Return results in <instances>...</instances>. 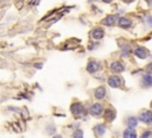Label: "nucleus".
Masks as SVG:
<instances>
[{
	"label": "nucleus",
	"instance_id": "9d476101",
	"mask_svg": "<svg viewBox=\"0 0 152 138\" xmlns=\"http://www.w3.org/2000/svg\"><path fill=\"white\" fill-rule=\"evenodd\" d=\"M124 138H137V133L132 127H128L124 131Z\"/></svg>",
	"mask_w": 152,
	"mask_h": 138
},
{
	"label": "nucleus",
	"instance_id": "f8f14e48",
	"mask_svg": "<svg viewBox=\"0 0 152 138\" xmlns=\"http://www.w3.org/2000/svg\"><path fill=\"white\" fill-rule=\"evenodd\" d=\"M141 82H142V84H144L145 87H151V86H152V75H148V74L144 75Z\"/></svg>",
	"mask_w": 152,
	"mask_h": 138
},
{
	"label": "nucleus",
	"instance_id": "7ed1b4c3",
	"mask_svg": "<svg viewBox=\"0 0 152 138\" xmlns=\"http://www.w3.org/2000/svg\"><path fill=\"white\" fill-rule=\"evenodd\" d=\"M102 111H103V107H102L101 104H94L90 107V109H89V112H90L91 115H100L102 113Z\"/></svg>",
	"mask_w": 152,
	"mask_h": 138
},
{
	"label": "nucleus",
	"instance_id": "aec40b11",
	"mask_svg": "<svg viewBox=\"0 0 152 138\" xmlns=\"http://www.w3.org/2000/svg\"><path fill=\"white\" fill-rule=\"evenodd\" d=\"M146 2H147L150 6H152V0H146Z\"/></svg>",
	"mask_w": 152,
	"mask_h": 138
},
{
	"label": "nucleus",
	"instance_id": "20e7f679",
	"mask_svg": "<svg viewBox=\"0 0 152 138\" xmlns=\"http://www.w3.org/2000/svg\"><path fill=\"white\" fill-rule=\"evenodd\" d=\"M108 84L113 88H118L121 84V79L119 76H110L108 79Z\"/></svg>",
	"mask_w": 152,
	"mask_h": 138
},
{
	"label": "nucleus",
	"instance_id": "2eb2a0df",
	"mask_svg": "<svg viewBox=\"0 0 152 138\" xmlns=\"http://www.w3.org/2000/svg\"><path fill=\"white\" fill-rule=\"evenodd\" d=\"M137 123H138V120H137L135 118H133V117H129V118L127 119V126H128V127H134V126H137Z\"/></svg>",
	"mask_w": 152,
	"mask_h": 138
},
{
	"label": "nucleus",
	"instance_id": "4468645a",
	"mask_svg": "<svg viewBox=\"0 0 152 138\" xmlns=\"http://www.w3.org/2000/svg\"><path fill=\"white\" fill-rule=\"evenodd\" d=\"M93 38L94 39H101L102 37H103V31L101 30V29H95V30H93Z\"/></svg>",
	"mask_w": 152,
	"mask_h": 138
},
{
	"label": "nucleus",
	"instance_id": "f3484780",
	"mask_svg": "<svg viewBox=\"0 0 152 138\" xmlns=\"http://www.w3.org/2000/svg\"><path fill=\"white\" fill-rule=\"evenodd\" d=\"M74 138H83V132L81 130H77L75 133H74Z\"/></svg>",
	"mask_w": 152,
	"mask_h": 138
},
{
	"label": "nucleus",
	"instance_id": "0eeeda50",
	"mask_svg": "<svg viewBox=\"0 0 152 138\" xmlns=\"http://www.w3.org/2000/svg\"><path fill=\"white\" fill-rule=\"evenodd\" d=\"M116 20H118V17L116 15H108V17H106L102 20V24L103 25H107V26H112V25L115 24Z\"/></svg>",
	"mask_w": 152,
	"mask_h": 138
},
{
	"label": "nucleus",
	"instance_id": "39448f33",
	"mask_svg": "<svg viewBox=\"0 0 152 138\" xmlns=\"http://www.w3.org/2000/svg\"><path fill=\"white\" fill-rule=\"evenodd\" d=\"M125 69V65L121 62H113L110 64V70L114 73H121Z\"/></svg>",
	"mask_w": 152,
	"mask_h": 138
},
{
	"label": "nucleus",
	"instance_id": "6e6552de",
	"mask_svg": "<svg viewBox=\"0 0 152 138\" xmlns=\"http://www.w3.org/2000/svg\"><path fill=\"white\" fill-rule=\"evenodd\" d=\"M99 69H100V64H99V62H95V61L89 62L88 65H87V70H88L89 73H95V71H97Z\"/></svg>",
	"mask_w": 152,
	"mask_h": 138
},
{
	"label": "nucleus",
	"instance_id": "ddd939ff",
	"mask_svg": "<svg viewBox=\"0 0 152 138\" xmlns=\"http://www.w3.org/2000/svg\"><path fill=\"white\" fill-rule=\"evenodd\" d=\"M131 24H132L131 20L127 19V18H120V19H119V26L122 27V29H127V27H129Z\"/></svg>",
	"mask_w": 152,
	"mask_h": 138
},
{
	"label": "nucleus",
	"instance_id": "f03ea898",
	"mask_svg": "<svg viewBox=\"0 0 152 138\" xmlns=\"http://www.w3.org/2000/svg\"><path fill=\"white\" fill-rule=\"evenodd\" d=\"M142 123L145 124H150L152 123V112L151 111H147V109H144L141 113H140V118H139Z\"/></svg>",
	"mask_w": 152,
	"mask_h": 138
},
{
	"label": "nucleus",
	"instance_id": "f257e3e1",
	"mask_svg": "<svg viewBox=\"0 0 152 138\" xmlns=\"http://www.w3.org/2000/svg\"><path fill=\"white\" fill-rule=\"evenodd\" d=\"M71 112L76 117H84L86 115V109L80 102H76V104L71 105Z\"/></svg>",
	"mask_w": 152,
	"mask_h": 138
},
{
	"label": "nucleus",
	"instance_id": "5701e85b",
	"mask_svg": "<svg viewBox=\"0 0 152 138\" xmlns=\"http://www.w3.org/2000/svg\"><path fill=\"white\" fill-rule=\"evenodd\" d=\"M55 138H62V137H61V136H56Z\"/></svg>",
	"mask_w": 152,
	"mask_h": 138
},
{
	"label": "nucleus",
	"instance_id": "a211bd4d",
	"mask_svg": "<svg viewBox=\"0 0 152 138\" xmlns=\"http://www.w3.org/2000/svg\"><path fill=\"white\" fill-rule=\"evenodd\" d=\"M151 136H152V132H150V131H146V132H144V133H142L141 138H150Z\"/></svg>",
	"mask_w": 152,
	"mask_h": 138
},
{
	"label": "nucleus",
	"instance_id": "1a4fd4ad",
	"mask_svg": "<svg viewBox=\"0 0 152 138\" xmlns=\"http://www.w3.org/2000/svg\"><path fill=\"white\" fill-rule=\"evenodd\" d=\"M94 95H95L96 99H103L104 95H106V88H104V87H99V88H96Z\"/></svg>",
	"mask_w": 152,
	"mask_h": 138
},
{
	"label": "nucleus",
	"instance_id": "dca6fc26",
	"mask_svg": "<svg viewBox=\"0 0 152 138\" xmlns=\"http://www.w3.org/2000/svg\"><path fill=\"white\" fill-rule=\"evenodd\" d=\"M104 126L103 125H97V126H95V132H96V134L97 136H102L103 133H104Z\"/></svg>",
	"mask_w": 152,
	"mask_h": 138
},
{
	"label": "nucleus",
	"instance_id": "4be33fe9",
	"mask_svg": "<svg viewBox=\"0 0 152 138\" xmlns=\"http://www.w3.org/2000/svg\"><path fill=\"white\" fill-rule=\"evenodd\" d=\"M103 1H104V2H110L112 0H103Z\"/></svg>",
	"mask_w": 152,
	"mask_h": 138
},
{
	"label": "nucleus",
	"instance_id": "423d86ee",
	"mask_svg": "<svg viewBox=\"0 0 152 138\" xmlns=\"http://www.w3.org/2000/svg\"><path fill=\"white\" fill-rule=\"evenodd\" d=\"M134 55L138 56L139 58H146L148 55V51L145 48H137L134 49Z\"/></svg>",
	"mask_w": 152,
	"mask_h": 138
},
{
	"label": "nucleus",
	"instance_id": "9b49d317",
	"mask_svg": "<svg viewBox=\"0 0 152 138\" xmlns=\"http://www.w3.org/2000/svg\"><path fill=\"white\" fill-rule=\"evenodd\" d=\"M114 118H115V111H114V109L109 108V109L104 111V119H106V120L112 121Z\"/></svg>",
	"mask_w": 152,
	"mask_h": 138
},
{
	"label": "nucleus",
	"instance_id": "412c9836",
	"mask_svg": "<svg viewBox=\"0 0 152 138\" xmlns=\"http://www.w3.org/2000/svg\"><path fill=\"white\" fill-rule=\"evenodd\" d=\"M124 1H125V2H126V4H129V2H132V1H133V0H124Z\"/></svg>",
	"mask_w": 152,
	"mask_h": 138
},
{
	"label": "nucleus",
	"instance_id": "6ab92c4d",
	"mask_svg": "<svg viewBox=\"0 0 152 138\" xmlns=\"http://www.w3.org/2000/svg\"><path fill=\"white\" fill-rule=\"evenodd\" d=\"M147 24H148L150 26H152V17H148V18H147Z\"/></svg>",
	"mask_w": 152,
	"mask_h": 138
}]
</instances>
